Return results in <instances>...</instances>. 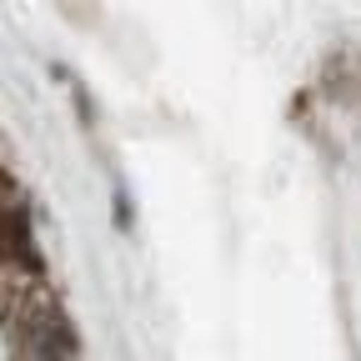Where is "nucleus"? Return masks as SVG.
<instances>
[{
    "mask_svg": "<svg viewBox=\"0 0 361 361\" xmlns=\"http://www.w3.org/2000/svg\"><path fill=\"white\" fill-rule=\"evenodd\" d=\"M0 256H20L25 266H35V246H30V226L25 216H0Z\"/></svg>",
    "mask_w": 361,
    "mask_h": 361,
    "instance_id": "1",
    "label": "nucleus"
}]
</instances>
